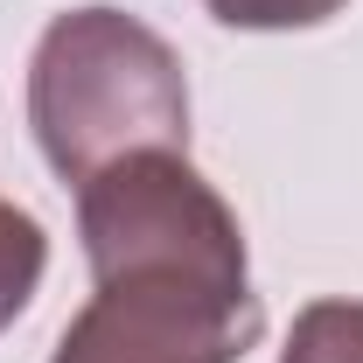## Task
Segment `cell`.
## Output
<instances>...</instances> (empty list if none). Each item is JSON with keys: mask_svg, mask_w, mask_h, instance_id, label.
<instances>
[{"mask_svg": "<svg viewBox=\"0 0 363 363\" xmlns=\"http://www.w3.org/2000/svg\"><path fill=\"white\" fill-rule=\"evenodd\" d=\"M91 301L49 363H245L266 335L245 224L189 154L147 147L77 182Z\"/></svg>", "mask_w": 363, "mask_h": 363, "instance_id": "6da1fadb", "label": "cell"}, {"mask_svg": "<svg viewBox=\"0 0 363 363\" xmlns=\"http://www.w3.org/2000/svg\"><path fill=\"white\" fill-rule=\"evenodd\" d=\"M28 133L70 189L147 147L189 154L182 56L126 7L91 0L56 14L28 56Z\"/></svg>", "mask_w": 363, "mask_h": 363, "instance_id": "7a4b0ae2", "label": "cell"}, {"mask_svg": "<svg viewBox=\"0 0 363 363\" xmlns=\"http://www.w3.org/2000/svg\"><path fill=\"white\" fill-rule=\"evenodd\" d=\"M43 272H49V230L35 224L21 203H7V196H0V335L28 315V301H35Z\"/></svg>", "mask_w": 363, "mask_h": 363, "instance_id": "3957f363", "label": "cell"}, {"mask_svg": "<svg viewBox=\"0 0 363 363\" xmlns=\"http://www.w3.org/2000/svg\"><path fill=\"white\" fill-rule=\"evenodd\" d=\"M279 363H363V301H308Z\"/></svg>", "mask_w": 363, "mask_h": 363, "instance_id": "277c9868", "label": "cell"}, {"mask_svg": "<svg viewBox=\"0 0 363 363\" xmlns=\"http://www.w3.org/2000/svg\"><path fill=\"white\" fill-rule=\"evenodd\" d=\"M224 28H252V35H286V28H321L335 21L350 0H203Z\"/></svg>", "mask_w": 363, "mask_h": 363, "instance_id": "5b68a950", "label": "cell"}]
</instances>
